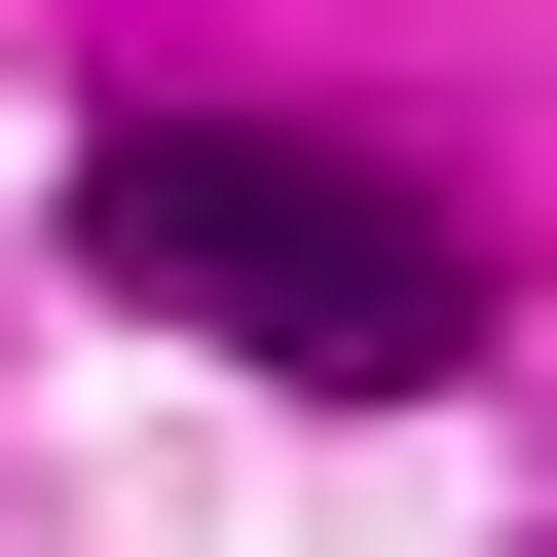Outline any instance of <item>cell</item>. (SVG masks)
I'll use <instances>...</instances> for the list:
<instances>
[{
  "mask_svg": "<svg viewBox=\"0 0 557 557\" xmlns=\"http://www.w3.org/2000/svg\"><path fill=\"white\" fill-rule=\"evenodd\" d=\"M75 298L298 372V409H446L520 260H483V186L372 149V112H112V149H75Z\"/></svg>",
  "mask_w": 557,
  "mask_h": 557,
  "instance_id": "obj_1",
  "label": "cell"
}]
</instances>
